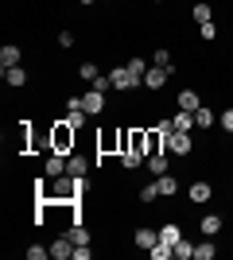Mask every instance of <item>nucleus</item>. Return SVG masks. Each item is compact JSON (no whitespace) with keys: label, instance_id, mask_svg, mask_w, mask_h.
I'll return each mask as SVG.
<instances>
[{"label":"nucleus","instance_id":"15","mask_svg":"<svg viewBox=\"0 0 233 260\" xmlns=\"http://www.w3.org/2000/svg\"><path fill=\"white\" fill-rule=\"evenodd\" d=\"M187 194H190V202H198V206H202V202H210V198H214V186L210 183H194V186H187Z\"/></svg>","mask_w":233,"mask_h":260},{"label":"nucleus","instance_id":"29","mask_svg":"<svg viewBox=\"0 0 233 260\" xmlns=\"http://www.w3.org/2000/svg\"><path fill=\"white\" fill-rule=\"evenodd\" d=\"M136 198H140V202H155V198H159V186H155V183L140 186V190H136Z\"/></svg>","mask_w":233,"mask_h":260},{"label":"nucleus","instance_id":"39","mask_svg":"<svg viewBox=\"0 0 233 260\" xmlns=\"http://www.w3.org/2000/svg\"><path fill=\"white\" fill-rule=\"evenodd\" d=\"M152 4H163V0H152Z\"/></svg>","mask_w":233,"mask_h":260},{"label":"nucleus","instance_id":"13","mask_svg":"<svg viewBox=\"0 0 233 260\" xmlns=\"http://www.w3.org/2000/svg\"><path fill=\"white\" fill-rule=\"evenodd\" d=\"M148 171L159 179V175H167V167H171V155H163V152H155V155H148V163H144Z\"/></svg>","mask_w":233,"mask_h":260},{"label":"nucleus","instance_id":"17","mask_svg":"<svg viewBox=\"0 0 233 260\" xmlns=\"http://www.w3.org/2000/svg\"><path fill=\"white\" fill-rule=\"evenodd\" d=\"M155 186H159V198H171V194L179 190V179L167 171V175H159V179H155Z\"/></svg>","mask_w":233,"mask_h":260},{"label":"nucleus","instance_id":"20","mask_svg":"<svg viewBox=\"0 0 233 260\" xmlns=\"http://www.w3.org/2000/svg\"><path fill=\"white\" fill-rule=\"evenodd\" d=\"M214 256H218V245H214L210 237H206V241H198V245H194V260H214Z\"/></svg>","mask_w":233,"mask_h":260},{"label":"nucleus","instance_id":"35","mask_svg":"<svg viewBox=\"0 0 233 260\" xmlns=\"http://www.w3.org/2000/svg\"><path fill=\"white\" fill-rule=\"evenodd\" d=\"M218 124H222V128H225V132H233V109H225L222 117H218Z\"/></svg>","mask_w":233,"mask_h":260},{"label":"nucleus","instance_id":"26","mask_svg":"<svg viewBox=\"0 0 233 260\" xmlns=\"http://www.w3.org/2000/svg\"><path fill=\"white\" fill-rule=\"evenodd\" d=\"M175 256H179V260H194V241L179 237V241H175Z\"/></svg>","mask_w":233,"mask_h":260},{"label":"nucleus","instance_id":"18","mask_svg":"<svg viewBox=\"0 0 233 260\" xmlns=\"http://www.w3.org/2000/svg\"><path fill=\"white\" fill-rule=\"evenodd\" d=\"M20 58H23V51L16 43H4V51H0V62L4 66H20Z\"/></svg>","mask_w":233,"mask_h":260},{"label":"nucleus","instance_id":"40","mask_svg":"<svg viewBox=\"0 0 233 260\" xmlns=\"http://www.w3.org/2000/svg\"><path fill=\"white\" fill-rule=\"evenodd\" d=\"M229 144H233V132H229Z\"/></svg>","mask_w":233,"mask_h":260},{"label":"nucleus","instance_id":"11","mask_svg":"<svg viewBox=\"0 0 233 260\" xmlns=\"http://www.w3.org/2000/svg\"><path fill=\"white\" fill-rule=\"evenodd\" d=\"M0 74H4V82H8L12 89H23V86H27V70H23V66H4Z\"/></svg>","mask_w":233,"mask_h":260},{"label":"nucleus","instance_id":"21","mask_svg":"<svg viewBox=\"0 0 233 260\" xmlns=\"http://www.w3.org/2000/svg\"><path fill=\"white\" fill-rule=\"evenodd\" d=\"M140 163H148L144 152H121V167H124V171H136Z\"/></svg>","mask_w":233,"mask_h":260},{"label":"nucleus","instance_id":"14","mask_svg":"<svg viewBox=\"0 0 233 260\" xmlns=\"http://www.w3.org/2000/svg\"><path fill=\"white\" fill-rule=\"evenodd\" d=\"M175 105H179V109H187V113H198V109H202V98L194 93V89H183V93L175 98Z\"/></svg>","mask_w":233,"mask_h":260},{"label":"nucleus","instance_id":"28","mask_svg":"<svg viewBox=\"0 0 233 260\" xmlns=\"http://www.w3.org/2000/svg\"><path fill=\"white\" fill-rule=\"evenodd\" d=\"M97 74H101L97 62H82V66H78V78H82V82H93Z\"/></svg>","mask_w":233,"mask_h":260},{"label":"nucleus","instance_id":"34","mask_svg":"<svg viewBox=\"0 0 233 260\" xmlns=\"http://www.w3.org/2000/svg\"><path fill=\"white\" fill-rule=\"evenodd\" d=\"M58 47L70 51V47H74V31H58Z\"/></svg>","mask_w":233,"mask_h":260},{"label":"nucleus","instance_id":"38","mask_svg":"<svg viewBox=\"0 0 233 260\" xmlns=\"http://www.w3.org/2000/svg\"><path fill=\"white\" fill-rule=\"evenodd\" d=\"M78 4H86V8H89V4H97V0H78Z\"/></svg>","mask_w":233,"mask_h":260},{"label":"nucleus","instance_id":"1","mask_svg":"<svg viewBox=\"0 0 233 260\" xmlns=\"http://www.w3.org/2000/svg\"><path fill=\"white\" fill-rule=\"evenodd\" d=\"M82 194H86V175H58V179L35 183L39 202H82Z\"/></svg>","mask_w":233,"mask_h":260},{"label":"nucleus","instance_id":"10","mask_svg":"<svg viewBox=\"0 0 233 260\" xmlns=\"http://www.w3.org/2000/svg\"><path fill=\"white\" fill-rule=\"evenodd\" d=\"M51 256H55V260H70V256H74V241H70V233L55 237V245H51Z\"/></svg>","mask_w":233,"mask_h":260},{"label":"nucleus","instance_id":"9","mask_svg":"<svg viewBox=\"0 0 233 260\" xmlns=\"http://www.w3.org/2000/svg\"><path fill=\"white\" fill-rule=\"evenodd\" d=\"M155 241H159V229H152V225H140L132 233V245H136V249H152Z\"/></svg>","mask_w":233,"mask_h":260},{"label":"nucleus","instance_id":"6","mask_svg":"<svg viewBox=\"0 0 233 260\" xmlns=\"http://www.w3.org/2000/svg\"><path fill=\"white\" fill-rule=\"evenodd\" d=\"M43 171H47V179H58V175H66V155H62V152H47Z\"/></svg>","mask_w":233,"mask_h":260},{"label":"nucleus","instance_id":"30","mask_svg":"<svg viewBox=\"0 0 233 260\" xmlns=\"http://www.w3.org/2000/svg\"><path fill=\"white\" fill-rule=\"evenodd\" d=\"M152 66H167V70H175V66H171V51H163V47H159V51L152 54Z\"/></svg>","mask_w":233,"mask_h":260},{"label":"nucleus","instance_id":"19","mask_svg":"<svg viewBox=\"0 0 233 260\" xmlns=\"http://www.w3.org/2000/svg\"><path fill=\"white\" fill-rule=\"evenodd\" d=\"M148 256H152V260H171V256H175V245H167V241H155L152 249H148Z\"/></svg>","mask_w":233,"mask_h":260},{"label":"nucleus","instance_id":"25","mask_svg":"<svg viewBox=\"0 0 233 260\" xmlns=\"http://www.w3.org/2000/svg\"><path fill=\"white\" fill-rule=\"evenodd\" d=\"M66 233H70V241H74V245H89V229L82 225V221H74Z\"/></svg>","mask_w":233,"mask_h":260},{"label":"nucleus","instance_id":"8","mask_svg":"<svg viewBox=\"0 0 233 260\" xmlns=\"http://www.w3.org/2000/svg\"><path fill=\"white\" fill-rule=\"evenodd\" d=\"M82 109H86L89 117H97L101 109H105V93H97V89H86V93H82Z\"/></svg>","mask_w":233,"mask_h":260},{"label":"nucleus","instance_id":"16","mask_svg":"<svg viewBox=\"0 0 233 260\" xmlns=\"http://www.w3.org/2000/svg\"><path fill=\"white\" fill-rule=\"evenodd\" d=\"M190 20H194V23H210V20H214V8L206 4V0H194V8H190Z\"/></svg>","mask_w":233,"mask_h":260},{"label":"nucleus","instance_id":"5","mask_svg":"<svg viewBox=\"0 0 233 260\" xmlns=\"http://www.w3.org/2000/svg\"><path fill=\"white\" fill-rule=\"evenodd\" d=\"M175 74V70H167V66H148V74H144V89L148 93H155V89H163V82Z\"/></svg>","mask_w":233,"mask_h":260},{"label":"nucleus","instance_id":"33","mask_svg":"<svg viewBox=\"0 0 233 260\" xmlns=\"http://www.w3.org/2000/svg\"><path fill=\"white\" fill-rule=\"evenodd\" d=\"M198 35H202V39H206V43H210V39H218V23H198Z\"/></svg>","mask_w":233,"mask_h":260},{"label":"nucleus","instance_id":"4","mask_svg":"<svg viewBox=\"0 0 233 260\" xmlns=\"http://www.w3.org/2000/svg\"><path fill=\"white\" fill-rule=\"evenodd\" d=\"M167 152L171 155H190L194 152V140H190V132H171V140H167Z\"/></svg>","mask_w":233,"mask_h":260},{"label":"nucleus","instance_id":"2","mask_svg":"<svg viewBox=\"0 0 233 260\" xmlns=\"http://www.w3.org/2000/svg\"><path fill=\"white\" fill-rule=\"evenodd\" d=\"M47 136H51V148H55V152H62V155H70V152H74V144H78V128L70 124L66 117H62V120H55Z\"/></svg>","mask_w":233,"mask_h":260},{"label":"nucleus","instance_id":"23","mask_svg":"<svg viewBox=\"0 0 233 260\" xmlns=\"http://www.w3.org/2000/svg\"><path fill=\"white\" fill-rule=\"evenodd\" d=\"M171 124H175L179 132H190V128H194V113H187V109H179L175 117H171Z\"/></svg>","mask_w":233,"mask_h":260},{"label":"nucleus","instance_id":"36","mask_svg":"<svg viewBox=\"0 0 233 260\" xmlns=\"http://www.w3.org/2000/svg\"><path fill=\"white\" fill-rule=\"evenodd\" d=\"M74 109H82V93H70L66 98V113H74Z\"/></svg>","mask_w":233,"mask_h":260},{"label":"nucleus","instance_id":"24","mask_svg":"<svg viewBox=\"0 0 233 260\" xmlns=\"http://www.w3.org/2000/svg\"><path fill=\"white\" fill-rule=\"evenodd\" d=\"M179 237H183V229H179L175 221H163V225H159V241H167V245H175Z\"/></svg>","mask_w":233,"mask_h":260},{"label":"nucleus","instance_id":"32","mask_svg":"<svg viewBox=\"0 0 233 260\" xmlns=\"http://www.w3.org/2000/svg\"><path fill=\"white\" fill-rule=\"evenodd\" d=\"M51 256V245H31L27 249V260H47Z\"/></svg>","mask_w":233,"mask_h":260},{"label":"nucleus","instance_id":"22","mask_svg":"<svg viewBox=\"0 0 233 260\" xmlns=\"http://www.w3.org/2000/svg\"><path fill=\"white\" fill-rule=\"evenodd\" d=\"M194 124H198V128H214V124H218V113H214V109H206V105H202L198 113H194Z\"/></svg>","mask_w":233,"mask_h":260},{"label":"nucleus","instance_id":"12","mask_svg":"<svg viewBox=\"0 0 233 260\" xmlns=\"http://www.w3.org/2000/svg\"><path fill=\"white\" fill-rule=\"evenodd\" d=\"M89 167H93V163H89L86 155H78V152L66 155V175H89Z\"/></svg>","mask_w":233,"mask_h":260},{"label":"nucleus","instance_id":"3","mask_svg":"<svg viewBox=\"0 0 233 260\" xmlns=\"http://www.w3.org/2000/svg\"><path fill=\"white\" fill-rule=\"evenodd\" d=\"M109 82H113V89H117V93H132V89L140 86V82H136V74H132V70H128L124 62L109 70Z\"/></svg>","mask_w":233,"mask_h":260},{"label":"nucleus","instance_id":"27","mask_svg":"<svg viewBox=\"0 0 233 260\" xmlns=\"http://www.w3.org/2000/svg\"><path fill=\"white\" fill-rule=\"evenodd\" d=\"M124 66H128V70H132V74H136V82L144 86V74H148V62H144V58H128V62H124Z\"/></svg>","mask_w":233,"mask_h":260},{"label":"nucleus","instance_id":"31","mask_svg":"<svg viewBox=\"0 0 233 260\" xmlns=\"http://www.w3.org/2000/svg\"><path fill=\"white\" fill-rule=\"evenodd\" d=\"M89 89H97V93H109V89H113L109 74H97V78H93V82H89Z\"/></svg>","mask_w":233,"mask_h":260},{"label":"nucleus","instance_id":"7","mask_svg":"<svg viewBox=\"0 0 233 260\" xmlns=\"http://www.w3.org/2000/svg\"><path fill=\"white\" fill-rule=\"evenodd\" d=\"M198 229H202V237H218V233L225 229V221H222V214H202Z\"/></svg>","mask_w":233,"mask_h":260},{"label":"nucleus","instance_id":"37","mask_svg":"<svg viewBox=\"0 0 233 260\" xmlns=\"http://www.w3.org/2000/svg\"><path fill=\"white\" fill-rule=\"evenodd\" d=\"M93 252H89V245H74V260H89Z\"/></svg>","mask_w":233,"mask_h":260}]
</instances>
